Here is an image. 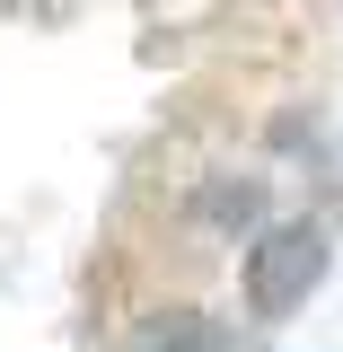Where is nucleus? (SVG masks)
Here are the masks:
<instances>
[{
  "label": "nucleus",
  "instance_id": "obj_3",
  "mask_svg": "<svg viewBox=\"0 0 343 352\" xmlns=\"http://www.w3.org/2000/svg\"><path fill=\"white\" fill-rule=\"evenodd\" d=\"M194 212L203 220H256V185H212V194H194Z\"/></svg>",
  "mask_w": 343,
  "mask_h": 352
},
{
  "label": "nucleus",
  "instance_id": "obj_2",
  "mask_svg": "<svg viewBox=\"0 0 343 352\" xmlns=\"http://www.w3.org/2000/svg\"><path fill=\"white\" fill-rule=\"evenodd\" d=\"M132 352H220V335H212L203 308H150L141 335H132Z\"/></svg>",
  "mask_w": 343,
  "mask_h": 352
},
{
  "label": "nucleus",
  "instance_id": "obj_1",
  "mask_svg": "<svg viewBox=\"0 0 343 352\" xmlns=\"http://www.w3.org/2000/svg\"><path fill=\"white\" fill-rule=\"evenodd\" d=\"M326 282V229L317 220H291V229H264L247 247V308L256 317H291Z\"/></svg>",
  "mask_w": 343,
  "mask_h": 352
}]
</instances>
